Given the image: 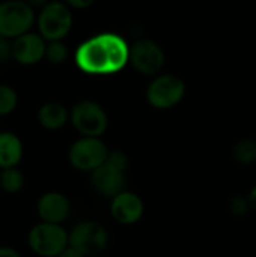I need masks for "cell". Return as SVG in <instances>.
Instances as JSON below:
<instances>
[{
    "label": "cell",
    "mask_w": 256,
    "mask_h": 257,
    "mask_svg": "<svg viewBox=\"0 0 256 257\" xmlns=\"http://www.w3.org/2000/svg\"><path fill=\"white\" fill-rule=\"evenodd\" d=\"M145 206L142 199L131 191H122L112 199L110 212L113 218L121 224H134L143 215Z\"/></svg>",
    "instance_id": "cell-13"
},
{
    "label": "cell",
    "mask_w": 256,
    "mask_h": 257,
    "mask_svg": "<svg viewBox=\"0 0 256 257\" xmlns=\"http://www.w3.org/2000/svg\"><path fill=\"white\" fill-rule=\"evenodd\" d=\"M130 63L143 75L157 74L164 65V51L152 39H137L130 47Z\"/></svg>",
    "instance_id": "cell-10"
},
{
    "label": "cell",
    "mask_w": 256,
    "mask_h": 257,
    "mask_svg": "<svg viewBox=\"0 0 256 257\" xmlns=\"http://www.w3.org/2000/svg\"><path fill=\"white\" fill-rule=\"evenodd\" d=\"M74 60L77 68L89 75L116 74L130 62V45L118 33L103 32L83 41Z\"/></svg>",
    "instance_id": "cell-1"
},
{
    "label": "cell",
    "mask_w": 256,
    "mask_h": 257,
    "mask_svg": "<svg viewBox=\"0 0 256 257\" xmlns=\"http://www.w3.org/2000/svg\"><path fill=\"white\" fill-rule=\"evenodd\" d=\"M249 203H250V208L252 209H255L256 211V185L250 190V193H249Z\"/></svg>",
    "instance_id": "cell-25"
},
{
    "label": "cell",
    "mask_w": 256,
    "mask_h": 257,
    "mask_svg": "<svg viewBox=\"0 0 256 257\" xmlns=\"http://www.w3.org/2000/svg\"><path fill=\"white\" fill-rule=\"evenodd\" d=\"M109 242L107 230L95 221L78 223L69 232V247L80 251L84 257L100 254Z\"/></svg>",
    "instance_id": "cell-9"
},
{
    "label": "cell",
    "mask_w": 256,
    "mask_h": 257,
    "mask_svg": "<svg viewBox=\"0 0 256 257\" xmlns=\"http://www.w3.org/2000/svg\"><path fill=\"white\" fill-rule=\"evenodd\" d=\"M127 167V155L121 151H110L107 160L91 173L94 188L104 197H116L124 191Z\"/></svg>",
    "instance_id": "cell-2"
},
{
    "label": "cell",
    "mask_w": 256,
    "mask_h": 257,
    "mask_svg": "<svg viewBox=\"0 0 256 257\" xmlns=\"http://www.w3.org/2000/svg\"><path fill=\"white\" fill-rule=\"evenodd\" d=\"M24 187V175L17 169H6L0 172V190L8 194H17Z\"/></svg>",
    "instance_id": "cell-16"
},
{
    "label": "cell",
    "mask_w": 256,
    "mask_h": 257,
    "mask_svg": "<svg viewBox=\"0 0 256 257\" xmlns=\"http://www.w3.org/2000/svg\"><path fill=\"white\" fill-rule=\"evenodd\" d=\"M12 60V41L0 36V63H6Z\"/></svg>",
    "instance_id": "cell-21"
},
{
    "label": "cell",
    "mask_w": 256,
    "mask_h": 257,
    "mask_svg": "<svg viewBox=\"0 0 256 257\" xmlns=\"http://www.w3.org/2000/svg\"><path fill=\"white\" fill-rule=\"evenodd\" d=\"M69 122L81 134V137L100 139L109 125L104 108L94 101H78L69 111Z\"/></svg>",
    "instance_id": "cell-6"
},
{
    "label": "cell",
    "mask_w": 256,
    "mask_h": 257,
    "mask_svg": "<svg viewBox=\"0 0 256 257\" xmlns=\"http://www.w3.org/2000/svg\"><path fill=\"white\" fill-rule=\"evenodd\" d=\"M57 257H84V256H83L80 251H77L75 248H72V247H69V245H68V247H66V248H65V250H63V251H62V253H60Z\"/></svg>",
    "instance_id": "cell-24"
},
{
    "label": "cell",
    "mask_w": 256,
    "mask_h": 257,
    "mask_svg": "<svg viewBox=\"0 0 256 257\" xmlns=\"http://www.w3.org/2000/svg\"><path fill=\"white\" fill-rule=\"evenodd\" d=\"M68 57V47L65 45L63 41H54V42H47V50H45V59L53 63V65H60L66 60Z\"/></svg>",
    "instance_id": "cell-19"
},
{
    "label": "cell",
    "mask_w": 256,
    "mask_h": 257,
    "mask_svg": "<svg viewBox=\"0 0 256 257\" xmlns=\"http://www.w3.org/2000/svg\"><path fill=\"white\" fill-rule=\"evenodd\" d=\"M36 212L41 218V223L60 226L71 212V203L63 193L48 191L39 197L36 203Z\"/></svg>",
    "instance_id": "cell-12"
},
{
    "label": "cell",
    "mask_w": 256,
    "mask_h": 257,
    "mask_svg": "<svg viewBox=\"0 0 256 257\" xmlns=\"http://www.w3.org/2000/svg\"><path fill=\"white\" fill-rule=\"evenodd\" d=\"M23 158V142L21 139L11 133H0V169H14L20 164Z\"/></svg>",
    "instance_id": "cell-14"
},
{
    "label": "cell",
    "mask_w": 256,
    "mask_h": 257,
    "mask_svg": "<svg viewBox=\"0 0 256 257\" xmlns=\"http://www.w3.org/2000/svg\"><path fill=\"white\" fill-rule=\"evenodd\" d=\"M47 41L39 35L29 32L12 41V60L20 65H35L45 57Z\"/></svg>",
    "instance_id": "cell-11"
},
{
    "label": "cell",
    "mask_w": 256,
    "mask_h": 257,
    "mask_svg": "<svg viewBox=\"0 0 256 257\" xmlns=\"http://www.w3.org/2000/svg\"><path fill=\"white\" fill-rule=\"evenodd\" d=\"M39 35L47 42L62 41L72 27V12L66 3L50 2L38 12L36 17Z\"/></svg>",
    "instance_id": "cell-3"
},
{
    "label": "cell",
    "mask_w": 256,
    "mask_h": 257,
    "mask_svg": "<svg viewBox=\"0 0 256 257\" xmlns=\"http://www.w3.org/2000/svg\"><path fill=\"white\" fill-rule=\"evenodd\" d=\"M186 95V83L174 74H163L155 77L148 89L146 99L149 105L158 110H166L177 105Z\"/></svg>",
    "instance_id": "cell-8"
},
{
    "label": "cell",
    "mask_w": 256,
    "mask_h": 257,
    "mask_svg": "<svg viewBox=\"0 0 256 257\" xmlns=\"http://www.w3.org/2000/svg\"><path fill=\"white\" fill-rule=\"evenodd\" d=\"M36 17L29 2L9 0L0 3V36L11 41L29 33Z\"/></svg>",
    "instance_id": "cell-5"
},
{
    "label": "cell",
    "mask_w": 256,
    "mask_h": 257,
    "mask_svg": "<svg viewBox=\"0 0 256 257\" xmlns=\"http://www.w3.org/2000/svg\"><path fill=\"white\" fill-rule=\"evenodd\" d=\"M66 5L69 8H74V9H84V8H89L92 5V0H69Z\"/></svg>",
    "instance_id": "cell-22"
},
{
    "label": "cell",
    "mask_w": 256,
    "mask_h": 257,
    "mask_svg": "<svg viewBox=\"0 0 256 257\" xmlns=\"http://www.w3.org/2000/svg\"><path fill=\"white\" fill-rule=\"evenodd\" d=\"M69 120V113L66 107L60 102L50 101L39 107L38 110V122L44 130L57 131L66 125Z\"/></svg>",
    "instance_id": "cell-15"
},
{
    "label": "cell",
    "mask_w": 256,
    "mask_h": 257,
    "mask_svg": "<svg viewBox=\"0 0 256 257\" xmlns=\"http://www.w3.org/2000/svg\"><path fill=\"white\" fill-rule=\"evenodd\" d=\"M18 104V93L8 84H0V117L11 114Z\"/></svg>",
    "instance_id": "cell-18"
},
{
    "label": "cell",
    "mask_w": 256,
    "mask_h": 257,
    "mask_svg": "<svg viewBox=\"0 0 256 257\" xmlns=\"http://www.w3.org/2000/svg\"><path fill=\"white\" fill-rule=\"evenodd\" d=\"M232 157L240 164H252L256 161V140L243 139L232 148Z\"/></svg>",
    "instance_id": "cell-17"
},
{
    "label": "cell",
    "mask_w": 256,
    "mask_h": 257,
    "mask_svg": "<svg viewBox=\"0 0 256 257\" xmlns=\"http://www.w3.org/2000/svg\"><path fill=\"white\" fill-rule=\"evenodd\" d=\"M27 244L39 257H57L69 245V233L59 224L38 223L29 235Z\"/></svg>",
    "instance_id": "cell-4"
},
{
    "label": "cell",
    "mask_w": 256,
    "mask_h": 257,
    "mask_svg": "<svg viewBox=\"0 0 256 257\" xmlns=\"http://www.w3.org/2000/svg\"><path fill=\"white\" fill-rule=\"evenodd\" d=\"M109 152L110 151L103 140L94 137H81L71 145L68 151V160L74 169L92 173L107 160Z\"/></svg>",
    "instance_id": "cell-7"
},
{
    "label": "cell",
    "mask_w": 256,
    "mask_h": 257,
    "mask_svg": "<svg viewBox=\"0 0 256 257\" xmlns=\"http://www.w3.org/2000/svg\"><path fill=\"white\" fill-rule=\"evenodd\" d=\"M229 209L234 215L237 217H241V215H246L247 211L250 209V203H249V197H243V196H235L231 199V203H229Z\"/></svg>",
    "instance_id": "cell-20"
},
{
    "label": "cell",
    "mask_w": 256,
    "mask_h": 257,
    "mask_svg": "<svg viewBox=\"0 0 256 257\" xmlns=\"http://www.w3.org/2000/svg\"><path fill=\"white\" fill-rule=\"evenodd\" d=\"M0 257H21L20 253L12 247H0Z\"/></svg>",
    "instance_id": "cell-23"
}]
</instances>
